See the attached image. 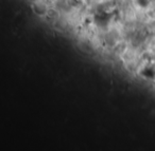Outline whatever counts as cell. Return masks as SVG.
Listing matches in <instances>:
<instances>
[{"label":"cell","mask_w":155,"mask_h":151,"mask_svg":"<svg viewBox=\"0 0 155 151\" xmlns=\"http://www.w3.org/2000/svg\"><path fill=\"white\" fill-rule=\"evenodd\" d=\"M110 21V15L107 12H100L95 15V22L99 27H106Z\"/></svg>","instance_id":"cell-1"},{"label":"cell","mask_w":155,"mask_h":151,"mask_svg":"<svg viewBox=\"0 0 155 151\" xmlns=\"http://www.w3.org/2000/svg\"><path fill=\"white\" fill-rule=\"evenodd\" d=\"M32 10L36 15L38 16H45L48 13V8L46 7V5L41 2H36L33 5Z\"/></svg>","instance_id":"cell-2"},{"label":"cell","mask_w":155,"mask_h":151,"mask_svg":"<svg viewBox=\"0 0 155 151\" xmlns=\"http://www.w3.org/2000/svg\"><path fill=\"white\" fill-rule=\"evenodd\" d=\"M135 2L140 8H148L151 3V0H135Z\"/></svg>","instance_id":"cell-3"}]
</instances>
